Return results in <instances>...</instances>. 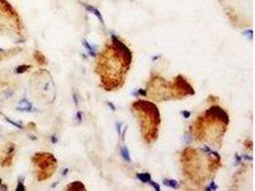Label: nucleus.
<instances>
[{
  "label": "nucleus",
  "mask_w": 255,
  "mask_h": 191,
  "mask_svg": "<svg viewBox=\"0 0 255 191\" xmlns=\"http://www.w3.org/2000/svg\"><path fill=\"white\" fill-rule=\"evenodd\" d=\"M33 162L40 168V171L37 174L38 181H43L49 178L53 174L56 161L54 156L49 153H38L33 158Z\"/></svg>",
  "instance_id": "obj_1"
},
{
  "label": "nucleus",
  "mask_w": 255,
  "mask_h": 191,
  "mask_svg": "<svg viewBox=\"0 0 255 191\" xmlns=\"http://www.w3.org/2000/svg\"><path fill=\"white\" fill-rule=\"evenodd\" d=\"M112 42H113L114 49L123 58L124 62L126 64H130L131 60H132V54H131V52L129 51V49L120 40H118V38L116 37L115 36H112Z\"/></svg>",
  "instance_id": "obj_2"
},
{
  "label": "nucleus",
  "mask_w": 255,
  "mask_h": 191,
  "mask_svg": "<svg viewBox=\"0 0 255 191\" xmlns=\"http://www.w3.org/2000/svg\"><path fill=\"white\" fill-rule=\"evenodd\" d=\"M206 113H207L208 115H211V116H213V117L218 118L221 119L223 122H226V123L228 122V117L227 113H226L223 109H221L220 107H218V106H213V107H211L210 109L207 110Z\"/></svg>",
  "instance_id": "obj_3"
},
{
  "label": "nucleus",
  "mask_w": 255,
  "mask_h": 191,
  "mask_svg": "<svg viewBox=\"0 0 255 191\" xmlns=\"http://www.w3.org/2000/svg\"><path fill=\"white\" fill-rule=\"evenodd\" d=\"M67 189L68 190H85L84 185L79 182H75L69 184Z\"/></svg>",
  "instance_id": "obj_4"
},
{
  "label": "nucleus",
  "mask_w": 255,
  "mask_h": 191,
  "mask_svg": "<svg viewBox=\"0 0 255 191\" xmlns=\"http://www.w3.org/2000/svg\"><path fill=\"white\" fill-rule=\"evenodd\" d=\"M13 155L11 154V153H8V156L2 161V166H10L12 165V163H13Z\"/></svg>",
  "instance_id": "obj_5"
},
{
  "label": "nucleus",
  "mask_w": 255,
  "mask_h": 191,
  "mask_svg": "<svg viewBox=\"0 0 255 191\" xmlns=\"http://www.w3.org/2000/svg\"><path fill=\"white\" fill-rule=\"evenodd\" d=\"M35 58H36V60L38 62V64H40V65H43V64H45L46 63V58H45V56L41 54V53H39V52H36L35 53Z\"/></svg>",
  "instance_id": "obj_6"
},
{
  "label": "nucleus",
  "mask_w": 255,
  "mask_h": 191,
  "mask_svg": "<svg viewBox=\"0 0 255 191\" xmlns=\"http://www.w3.org/2000/svg\"><path fill=\"white\" fill-rule=\"evenodd\" d=\"M137 178L143 182H148L151 180V176L148 173H139L137 174Z\"/></svg>",
  "instance_id": "obj_7"
},
{
  "label": "nucleus",
  "mask_w": 255,
  "mask_h": 191,
  "mask_svg": "<svg viewBox=\"0 0 255 191\" xmlns=\"http://www.w3.org/2000/svg\"><path fill=\"white\" fill-rule=\"evenodd\" d=\"M82 45L85 47V49H87L88 50V52H89V54H90V55H92V56H95L96 55V53H95V50H94V48L90 45L89 43L85 40V39H82Z\"/></svg>",
  "instance_id": "obj_8"
},
{
  "label": "nucleus",
  "mask_w": 255,
  "mask_h": 191,
  "mask_svg": "<svg viewBox=\"0 0 255 191\" xmlns=\"http://www.w3.org/2000/svg\"><path fill=\"white\" fill-rule=\"evenodd\" d=\"M120 154H121V157L126 161V162H130L131 159H130V154H129V151L126 147H122L120 149Z\"/></svg>",
  "instance_id": "obj_9"
},
{
  "label": "nucleus",
  "mask_w": 255,
  "mask_h": 191,
  "mask_svg": "<svg viewBox=\"0 0 255 191\" xmlns=\"http://www.w3.org/2000/svg\"><path fill=\"white\" fill-rule=\"evenodd\" d=\"M164 184H165L169 187H173V188H177L178 186V182L175 180H164Z\"/></svg>",
  "instance_id": "obj_10"
},
{
  "label": "nucleus",
  "mask_w": 255,
  "mask_h": 191,
  "mask_svg": "<svg viewBox=\"0 0 255 191\" xmlns=\"http://www.w3.org/2000/svg\"><path fill=\"white\" fill-rule=\"evenodd\" d=\"M29 68H30L29 65H20V66H18V67L16 68L15 72H16L17 74H23V73H25Z\"/></svg>",
  "instance_id": "obj_11"
},
{
  "label": "nucleus",
  "mask_w": 255,
  "mask_h": 191,
  "mask_svg": "<svg viewBox=\"0 0 255 191\" xmlns=\"http://www.w3.org/2000/svg\"><path fill=\"white\" fill-rule=\"evenodd\" d=\"M86 8H87L89 11H91V12H92L93 13H95V14L98 16V18H99V20H100V22H103V20H102V17H101V15H100V13H99V12H98L96 9H94V8H91V7H86Z\"/></svg>",
  "instance_id": "obj_12"
},
{
  "label": "nucleus",
  "mask_w": 255,
  "mask_h": 191,
  "mask_svg": "<svg viewBox=\"0 0 255 191\" xmlns=\"http://www.w3.org/2000/svg\"><path fill=\"white\" fill-rule=\"evenodd\" d=\"M148 182H149V183H150L151 185H153L154 188H155V189H156L157 191H160V190H161V188H160V185H159L158 183H156V182H152L151 180H150V181H149Z\"/></svg>",
  "instance_id": "obj_13"
},
{
  "label": "nucleus",
  "mask_w": 255,
  "mask_h": 191,
  "mask_svg": "<svg viewBox=\"0 0 255 191\" xmlns=\"http://www.w3.org/2000/svg\"><path fill=\"white\" fill-rule=\"evenodd\" d=\"M217 189V185L215 184V182H211L210 185H209V188H206V190H216Z\"/></svg>",
  "instance_id": "obj_14"
},
{
  "label": "nucleus",
  "mask_w": 255,
  "mask_h": 191,
  "mask_svg": "<svg viewBox=\"0 0 255 191\" xmlns=\"http://www.w3.org/2000/svg\"><path fill=\"white\" fill-rule=\"evenodd\" d=\"M17 191H21V190H25L24 188V185L21 183V182H18V185H17V188H16Z\"/></svg>",
  "instance_id": "obj_15"
},
{
  "label": "nucleus",
  "mask_w": 255,
  "mask_h": 191,
  "mask_svg": "<svg viewBox=\"0 0 255 191\" xmlns=\"http://www.w3.org/2000/svg\"><path fill=\"white\" fill-rule=\"evenodd\" d=\"M7 119V121H9V122H11L12 124H13L14 126H16V127H18V128H22V126H20L19 124H17V123H15V122H13V121H12V120H10L9 118H6Z\"/></svg>",
  "instance_id": "obj_16"
},
{
  "label": "nucleus",
  "mask_w": 255,
  "mask_h": 191,
  "mask_svg": "<svg viewBox=\"0 0 255 191\" xmlns=\"http://www.w3.org/2000/svg\"><path fill=\"white\" fill-rule=\"evenodd\" d=\"M117 129H118V134H120L121 133V123L120 122H118V124H117Z\"/></svg>",
  "instance_id": "obj_17"
},
{
  "label": "nucleus",
  "mask_w": 255,
  "mask_h": 191,
  "mask_svg": "<svg viewBox=\"0 0 255 191\" xmlns=\"http://www.w3.org/2000/svg\"><path fill=\"white\" fill-rule=\"evenodd\" d=\"M138 94H139V95H142V96H146V91L140 89L138 91Z\"/></svg>",
  "instance_id": "obj_18"
},
{
  "label": "nucleus",
  "mask_w": 255,
  "mask_h": 191,
  "mask_svg": "<svg viewBox=\"0 0 255 191\" xmlns=\"http://www.w3.org/2000/svg\"><path fill=\"white\" fill-rule=\"evenodd\" d=\"M182 116H183L184 118H188V117L190 116V112H187V111H183V112H182Z\"/></svg>",
  "instance_id": "obj_19"
},
{
  "label": "nucleus",
  "mask_w": 255,
  "mask_h": 191,
  "mask_svg": "<svg viewBox=\"0 0 255 191\" xmlns=\"http://www.w3.org/2000/svg\"><path fill=\"white\" fill-rule=\"evenodd\" d=\"M81 116H82V113H81V112H78V113H77V120L81 121Z\"/></svg>",
  "instance_id": "obj_20"
},
{
  "label": "nucleus",
  "mask_w": 255,
  "mask_h": 191,
  "mask_svg": "<svg viewBox=\"0 0 255 191\" xmlns=\"http://www.w3.org/2000/svg\"><path fill=\"white\" fill-rule=\"evenodd\" d=\"M108 105H109V106H110V107L112 108V110H113V111H115V110H116L115 106H114V105H113V104H112L111 102H108Z\"/></svg>",
  "instance_id": "obj_21"
},
{
  "label": "nucleus",
  "mask_w": 255,
  "mask_h": 191,
  "mask_svg": "<svg viewBox=\"0 0 255 191\" xmlns=\"http://www.w3.org/2000/svg\"><path fill=\"white\" fill-rule=\"evenodd\" d=\"M73 98H74V100H75V102H76V104L77 105V97H76V95H74V96H73Z\"/></svg>",
  "instance_id": "obj_22"
},
{
  "label": "nucleus",
  "mask_w": 255,
  "mask_h": 191,
  "mask_svg": "<svg viewBox=\"0 0 255 191\" xmlns=\"http://www.w3.org/2000/svg\"><path fill=\"white\" fill-rule=\"evenodd\" d=\"M0 184H1V179H0Z\"/></svg>",
  "instance_id": "obj_23"
}]
</instances>
